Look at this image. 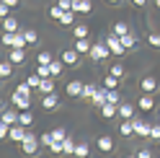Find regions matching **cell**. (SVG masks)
I'll list each match as a JSON object with an SVG mask.
<instances>
[{"mask_svg": "<svg viewBox=\"0 0 160 158\" xmlns=\"http://www.w3.org/2000/svg\"><path fill=\"white\" fill-rule=\"evenodd\" d=\"M52 60H54V57L49 55V52H39V55H36V65H49Z\"/></svg>", "mask_w": 160, "mask_h": 158, "instance_id": "74e56055", "label": "cell"}, {"mask_svg": "<svg viewBox=\"0 0 160 158\" xmlns=\"http://www.w3.org/2000/svg\"><path fill=\"white\" fill-rule=\"evenodd\" d=\"M75 148H78V143L72 137H65V155H75Z\"/></svg>", "mask_w": 160, "mask_h": 158, "instance_id": "d590c367", "label": "cell"}, {"mask_svg": "<svg viewBox=\"0 0 160 158\" xmlns=\"http://www.w3.org/2000/svg\"><path fill=\"white\" fill-rule=\"evenodd\" d=\"M57 106H59V96H57V93H47V96H42V109L54 112Z\"/></svg>", "mask_w": 160, "mask_h": 158, "instance_id": "7c38bea8", "label": "cell"}, {"mask_svg": "<svg viewBox=\"0 0 160 158\" xmlns=\"http://www.w3.org/2000/svg\"><path fill=\"white\" fill-rule=\"evenodd\" d=\"M122 44H124V49H137V44H139V36L129 31V34H124V36H122Z\"/></svg>", "mask_w": 160, "mask_h": 158, "instance_id": "e0dca14e", "label": "cell"}, {"mask_svg": "<svg viewBox=\"0 0 160 158\" xmlns=\"http://www.w3.org/2000/svg\"><path fill=\"white\" fill-rule=\"evenodd\" d=\"M3 31H21V24H18L13 16H5L3 18Z\"/></svg>", "mask_w": 160, "mask_h": 158, "instance_id": "ffe728a7", "label": "cell"}, {"mask_svg": "<svg viewBox=\"0 0 160 158\" xmlns=\"http://www.w3.org/2000/svg\"><path fill=\"white\" fill-rule=\"evenodd\" d=\"M0 119H3V122H8V124H16V122H18V109H16V106H13V109H3Z\"/></svg>", "mask_w": 160, "mask_h": 158, "instance_id": "d6986e66", "label": "cell"}, {"mask_svg": "<svg viewBox=\"0 0 160 158\" xmlns=\"http://www.w3.org/2000/svg\"><path fill=\"white\" fill-rule=\"evenodd\" d=\"M16 91H21V93H26V96H31V91H34V88L23 81V83H18V86H16Z\"/></svg>", "mask_w": 160, "mask_h": 158, "instance_id": "b9f144b4", "label": "cell"}, {"mask_svg": "<svg viewBox=\"0 0 160 158\" xmlns=\"http://www.w3.org/2000/svg\"><path fill=\"white\" fill-rule=\"evenodd\" d=\"M108 5H119V3H124V0H106Z\"/></svg>", "mask_w": 160, "mask_h": 158, "instance_id": "f907efd6", "label": "cell"}, {"mask_svg": "<svg viewBox=\"0 0 160 158\" xmlns=\"http://www.w3.org/2000/svg\"><path fill=\"white\" fill-rule=\"evenodd\" d=\"M132 122H134V137H145V140H150L152 124H150L147 119H139V117H132Z\"/></svg>", "mask_w": 160, "mask_h": 158, "instance_id": "277c9868", "label": "cell"}, {"mask_svg": "<svg viewBox=\"0 0 160 158\" xmlns=\"http://www.w3.org/2000/svg\"><path fill=\"white\" fill-rule=\"evenodd\" d=\"M139 88H142V93H155L160 88V81L155 75H142V81H139Z\"/></svg>", "mask_w": 160, "mask_h": 158, "instance_id": "8992f818", "label": "cell"}, {"mask_svg": "<svg viewBox=\"0 0 160 158\" xmlns=\"http://www.w3.org/2000/svg\"><path fill=\"white\" fill-rule=\"evenodd\" d=\"M150 140H160V122L152 124V130H150Z\"/></svg>", "mask_w": 160, "mask_h": 158, "instance_id": "7bdbcfd3", "label": "cell"}, {"mask_svg": "<svg viewBox=\"0 0 160 158\" xmlns=\"http://www.w3.org/2000/svg\"><path fill=\"white\" fill-rule=\"evenodd\" d=\"M98 88H101V86H96V83H85V88H83V98H85V101H91V98L96 96Z\"/></svg>", "mask_w": 160, "mask_h": 158, "instance_id": "f1b7e54d", "label": "cell"}, {"mask_svg": "<svg viewBox=\"0 0 160 158\" xmlns=\"http://www.w3.org/2000/svg\"><path fill=\"white\" fill-rule=\"evenodd\" d=\"M91 42H88V36H83V39H75V49H78V52L80 55H91Z\"/></svg>", "mask_w": 160, "mask_h": 158, "instance_id": "44dd1931", "label": "cell"}, {"mask_svg": "<svg viewBox=\"0 0 160 158\" xmlns=\"http://www.w3.org/2000/svg\"><path fill=\"white\" fill-rule=\"evenodd\" d=\"M65 67H67V65L62 62V57H59V60H52V62H49V70H52V78H59Z\"/></svg>", "mask_w": 160, "mask_h": 158, "instance_id": "d4e9b609", "label": "cell"}, {"mask_svg": "<svg viewBox=\"0 0 160 158\" xmlns=\"http://www.w3.org/2000/svg\"><path fill=\"white\" fill-rule=\"evenodd\" d=\"M88 57H91L93 62H103V60L111 57V49H108V44L101 39V42H96V44L91 47V55H88Z\"/></svg>", "mask_w": 160, "mask_h": 158, "instance_id": "6da1fadb", "label": "cell"}, {"mask_svg": "<svg viewBox=\"0 0 160 158\" xmlns=\"http://www.w3.org/2000/svg\"><path fill=\"white\" fill-rule=\"evenodd\" d=\"M3 3H8V5L13 8V5H18V3H21V0H3Z\"/></svg>", "mask_w": 160, "mask_h": 158, "instance_id": "681fc988", "label": "cell"}, {"mask_svg": "<svg viewBox=\"0 0 160 158\" xmlns=\"http://www.w3.org/2000/svg\"><path fill=\"white\" fill-rule=\"evenodd\" d=\"M62 8H59V5H52V8H49V18H54V21H59V18H62Z\"/></svg>", "mask_w": 160, "mask_h": 158, "instance_id": "ab89813d", "label": "cell"}, {"mask_svg": "<svg viewBox=\"0 0 160 158\" xmlns=\"http://www.w3.org/2000/svg\"><path fill=\"white\" fill-rule=\"evenodd\" d=\"M39 140H42V148H49L54 143V132H42L39 135Z\"/></svg>", "mask_w": 160, "mask_h": 158, "instance_id": "8d00e7d4", "label": "cell"}, {"mask_svg": "<svg viewBox=\"0 0 160 158\" xmlns=\"http://www.w3.org/2000/svg\"><path fill=\"white\" fill-rule=\"evenodd\" d=\"M72 3L75 0H57V5L62 8V11H72Z\"/></svg>", "mask_w": 160, "mask_h": 158, "instance_id": "ee69618b", "label": "cell"}, {"mask_svg": "<svg viewBox=\"0 0 160 158\" xmlns=\"http://www.w3.org/2000/svg\"><path fill=\"white\" fill-rule=\"evenodd\" d=\"M72 11H75V13H91V11H93V3H91V0H75V3H72Z\"/></svg>", "mask_w": 160, "mask_h": 158, "instance_id": "2e32d148", "label": "cell"}, {"mask_svg": "<svg viewBox=\"0 0 160 158\" xmlns=\"http://www.w3.org/2000/svg\"><path fill=\"white\" fill-rule=\"evenodd\" d=\"M88 34H91V29H88L85 24H75V26H72V36H75V39H83V36H88Z\"/></svg>", "mask_w": 160, "mask_h": 158, "instance_id": "83f0119b", "label": "cell"}, {"mask_svg": "<svg viewBox=\"0 0 160 158\" xmlns=\"http://www.w3.org/2000/svg\"><path fill=\"white\" fill-rule=\"evenodd\" d=\"M106 101H108V88H106V86H101V88H98V91H96V96L91 98V104L101 109V106H103Z\"/></svg>", "mask_w": 160, "mask_h": 158, "instance_id": "4fadbf2b", "label": "cell"}, {"mask_svg": "<svg viewBox=\"0 0 160 158\" xmlns=\"http://www.w3.org/2000/svg\"><path fill=\"white\" fill-rule=\"evenodd\" d=\"M101 117H106V119H114V117H119V104L106 101V104L101 106Z\"/></svg>", "mask_w": 160, "mask_h": 158, "instance_id": "5bb4252c", "label": "cell"}, {"mask_svg": "<svg viewBox=\"0 0 160 158\" xmlns=\"http://www.w3.org/2000/svg\"><path fill=\"white\" fill-rule=\"evenodd\" d=\"M137 106H139L145 114L152 112V109H155V96H152V93H142V96H139V101H137Z\"/></svg>", "mask_w": 160, "mask_h": 158, "instance_id": "8fae6325", "label": "cell"}, {"mask_svg": "<svg viewBox=\"0 0 160 158\" xmlns=\"http://www.w3.org/2000/svg\"><path fill=\"white\" fill-rule=\"evenodd\" d=\"M103 42L108 44V49H111V55H116V57H122L124 52H127V49H124V44H122V36H119V34H106V39H103Z\"/></svg>", "mask_w": 160, "mask_h": 158, "instance_id": "3957f363", "label": "cell"}, {"mask_svg": "<svg viewBox=\"0 0 160 158\" xmlns=\"http://www.w3.org/2000/svg\"><path fill=\"white\" fill-rule=\"evenodd\" d=\"M59 57H62V62H65L67 67H75V65L80 62V52H78L75 47H72V49H62V52H59Z\"/></svg>", "mask_w": 160, "mask_h": 158, "instance_id": "9c48e42d", "label": "cell"}, {"mask_svg": "<svg viewBox=\"0 0 160 158\" xmlns=\"http://www.w3.org/2000/svg\"><path fill=\"white\" fill-rule=\"evenodd\" d=\"M26 83H28V86H31V88H34V91H39V86H42V75H39V73H31V75H28V78H26Z\"/></svg>", "mask_w": 160, "mask_h": 158, "instance_id": "4dcf8cb0", "label": "cell"}, {"mask_svg": "<svg viewBox=\"0 0 160 158\" xmlns=\"http://www.w3.org/2000/svg\"><path fill=\"white\" fill-rule=\"evenodd\" d=\"M8 60L13 65H26V47H11L8 49Z\"/></svg>", "mask_w": 160, "mask_h": 158, "instance_id": "52a82bcc", "label": "cell"}, {"mask_svg": "<svg viewBox=\"0 0 160 158\" xmlns=\"http://www.w3.org/2000/svg\"><path fill=\"white\" fill-rule=\"evenodd\" d=\"M119 81H122V78H116V75H111V73L103 75V86H106V88H116V86H119Z\"/></svg>", "mask_w": 160, "mask_h": 158, "instance_id": "836d02e7", "label": "cell"}, {"mask_svg": "<svg viewBox=\"0 0 160 158\" xmlns=\"http://www.w3.org/2000/svg\"><path fill=\"white\" fill-rule=\"evenodd\" d=\"M108 101H114V104H122V93H119L116 88H108Z\"/></svg>", "mask_w": 160, "mask_h": 158, "instance_id": "60d3db41", "label": "cell"}, {"mask_svg": "<svg viewBox=\"0 0 160 158\" xmlns=\"http://www.w3.org/2000/svg\"><path fill=\"white\" fill-rule=\"evenodd\" d=\"M111 31H114V34H119V36H124V34L132 31V29H129V24H127V21H116V24L111 26Z\"/></svg>", "mask_w": 160, "mask_h": 158, "instance_id": "4316f807", "label": "cell"}, {"mask_svg": "<svg viewBox=\"0 0 160 158\" xmlns=\"http://www.w3.org/2000/svg\"><path fill=\"white\" fill-rule=\"evenodd\" d=\"M96 148H98L101 153H114V150H116V143H114V137L101 135V137H96Z\"/></svg>", "mask_w": 160, "mask_h": 158, "instance_id": "ba28073f", "label": "cell"}, {"mask_svg": "<svg viewBox=\"0 0 160 158\" xmlns=\"http://www.w3.org/2000/svg\"><path fill=\"white\" fill-rule=\"evenodd\" d=\"M49 153H54V155L65 153V140H54L52 145H49Z\"/></svg>", "mask_w": 160, "mask_h": 158, "instance_id": "e575fe53", "label": "cell"}, {"mask_svg": "<svg viewBox=\"0 0 160 158\" xmlns=\"http://www.w3.org/2000/svg\"><path fill=\"white\" fill-rule=\"evenodd\" d=\"M18 124H23V127H31V124H34V114H31V109L18 112Z\"/></svg>", "mask_w": 160, "mask_h": 158, "instance_id": "cb8c5ba5", "label": "cell"}, {"mask_svg": "<svg viewBox=\"0 0 160 158\" xmlns=\"http://www.w3.org/2000/svg\"><path fill=\"white\" fill-rule=\"evenodd\" d=\"M5 16H11V5L0 0V18H5Z\"/></svg>", "mask_w": 160, "mask_h": 158, "instance_id": "f6af8a7d", "label": "cell"}, {"mask_svg": "<svg viewBox=\"0 0 160 158\" xmlns=\"http://www.w3.org/2000/svg\"><path fill=\"white\" fill-rule=\"evenodd\" d=\"M155 8H158V11H160V0H155Z\"/></svg>", "mask_w": 160, "mask_h": 158, "instance_id": "816d5d0a", "label": "cell"}, {"mask_svg": "<svg viewBox=\"0 0 160 158\" xmlns=\"http://www.w3.org/2000/svg\"><path fill=\"white\" fill-rule=\"evenodd\" d=\"M88 153H91V145H88L85 140H83V143H78V148H75V155H78V158H85Z\"/></svg>", "mask_w": 160, "mask_h": 158, "instance_id": "1f68e13d", "label": "cell"}, {"mask_svg": "<svg viewBox=\"0 0 160 158\" xmlns=\"http://www.w3.org/2000/svg\"><path fill=\"white\" fill-rule=\"evenodd\" d=\"M158 145H160V140H158Z\"/></svg>", "mask_w": 160, "mask_h": 158, "instance_id": "f5cc1de1", "label": "cell"}, {"mask_svg": "<svg viewBox=\"0 0 160 158\" xmlns=\"http://www.w3.org/2000/svg\"><path fill=\"white\" fill-rule=\"evenodd\" d=\"M132 3H134L137 8H145V5H147V0H132Z\"/></svg>", "mask_w": 160, "mask_h": 158, "instance_id": "c3c4849f", "label": "cell"}, {"mask_svg": "<svg viewBox=\"0 0 160 158\" xmlns=\"http://www.w3.org/2000/svg\"><path fill=\"white\" fill-rule=\"evenodd\" d=\"M134 155H137V158H150V155H152V150H150V148H139Z\"/></svg>", "mask_w": 160, "mask_h": 158, "instance_id": "bcb514c9", "label": "cell"}, {"mask_svg": "<svg viewBox=\"0 0 160 158\" xmlns=\"http://www.w3.org/2000/svg\"><path fill=\"white\" fill-rule=\"evenodd\" d=\"M75 16H78L75 11H65V13H62V18H59L57 24H59V26H75Z\"/></svg>", "mask_w": 160, "mask_h": 158, "instance_id": "484cf974", "label": "cell"}, {"mask_svg": "<svg viewBox=\"0 0 160 158\" xmlns=\"http://www.w3.org/2000/svg\"><path fill=\"white\" fill-rule=\"evenodd\" d=\"M11 75H13V62H11V60L5 57V60L0 62V78H3V81H8Z\"/></svg>", "mask_w": 160, "mask_h": 158, "instance_id": "7402d4cb", "label": "cell"}, {"mask_svg": "<svg viewBox=\"0 0 160 158\" xmlns=\"http://www.w3.org/2000/svg\"><path fill=\"white\" fill-rule=\"evenodd\" d=\"M23 34H26V44H28V47H36V44H39V34L34 31V29H26Z\"/></svg>", "mask_w": 160, "mask_h": 158, "instance_id": "f546056e", "label": "cell"}, {"mask_svg": "<svg viewBox=\"0 0 160 158\" xmlns=\"http://www.w3.org/2000/svg\"><path fill=\"white\" fill-rule=\"evenodd\" d=\"M108 73H111V75H116V78H124V65H122V62H116V65H111V67H108Z\"/></svg>", "mask_w": 160, "mask_h": 158, "instance_id": "f35d334b", "label": "cell"}, {"mask_svg": "<svg viewBox=\"0 0 160 158\" xmlns=\"http://www.w3.org/2000/svg\"><path fill=\"white\" fill-rule=\"evenodd\" d=\"M39 148H42V140H39V135L28 132V135H26V140L21 143V153H26V155H34V153H39Z\"/></svg>", "mask_w": 160, "mask_h": 158, "instance_id": "7a4b0ae2", "label": "cell"}, {"mask_svg": "<svg viewBox=\"0 0 160 158\" xmlns=\"http://www.w3.org/2000/svg\"><path fill=\"white\" fill-rule=\"evenodd\" d=\"M83 88H85L83 81H70L67 83V96L70 98H83Z\"/></svg>", "mask_w": 160, "mask_h": 158, "instance_id": "30bf717a", "label": "cell"}, {"mask_svg": "<svg viewBox=\"0 0 160 158\" xmlns=\"http://www.w3.org/2000/svg\"><path fill=\"white\" fill-rule=\"evenodd\" d=\"M119 117H122V119H132V117H134V106L129 101H122V104H119Z\"/></svg>", "mask_w": 160, "mask_h": 158, "instance_id": "ac0fdd59", "label": "cell"}, {"mask_svg": "<svg viewBox=\"0 0 160 158\" xmlns=\"http://www.w3.org/2000/svg\"><path fill=\"white\" fill-rule=\"evenodd\" d=\"M147 44L152 47V49H160V34L158 31H150L147 34Z\"/></svg>", "mask_w": 160, "mask_h": 158, "instance_id": "d6a6232c", "label": "cell"}, {"mask_svg": "<svg viewBox=\"0 0 160 158\" xmlns=\"http://www.w3.org/2000/svg\"><path fill=\"white\" fill-rule=\"evenodd\" d=\"M54 132V140H65V137H67V132L62 130V127H57V130H52Z\"/></svg>", "mask_w": 160, "mask_h": 158, "instance_id": "7dc6e473", "label": "cell"}, {"mask_svg": "<svg viewBox=\"0 0 160 158\" xmlns=\"http://www.w3.org/2000/svg\"><path fill=\"white\" fill-rule=\"evenodd\" d=\"M119 135H122V137H134V122L132 119H124L122 124H119Z\"/></svg>", "mask_w": 160, "mask_h": 158, "instance_id": "9a60e30c", "label": "cell"}, {"mask_svg": "<svg viewBox=\"0 0 160 158\" xmlns=\"http://www.w3.org/2000/svg\"><path fill=\"white\" fill-rule=\"evenodd\" d=\"M11 104L16 106L18 112L31 109V96H26V93H21V91H13V96H11Z\"/></svg>", "mask_w": 160, "mask_h": 158, "instance_id": "5b68a950", "label": "cell"}, {"mask_svg": "<svg viewBox=\"0 0 160 158\" xmlns=\"http://www.w3.org/2000/svg\"><path fill=\"white\" fill-rule=\"evenodd\" d=\"M39 93H42V96H47V93H54V78H42Z\"/></svg>", "mask_w": 160, "mask_h": 158, "instance_id": "603a6c76", "label": "cell"}]
</instances>
